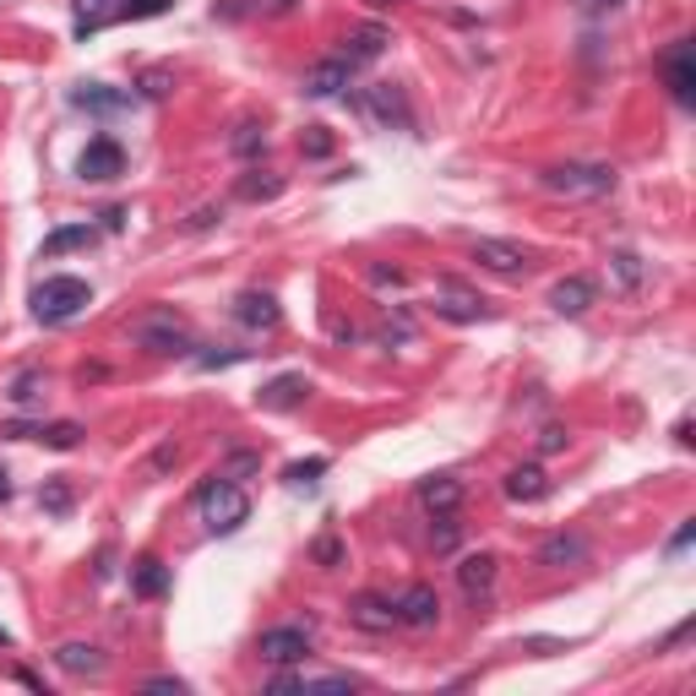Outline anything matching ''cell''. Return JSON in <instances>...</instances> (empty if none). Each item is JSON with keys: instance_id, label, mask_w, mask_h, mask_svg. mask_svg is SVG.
Instances as JSON below:
<instances>
[{"instance_id": "cell-46", "label": "cell", "mask_w": 696, "mask_h": 696, "mask_svg": "<svg viewBox=\"0 0 696 696\" xmlns=\"http://www.w3.org/2000/svg\"><path fill=\"white\" fill-rule=\"evenodd\" d=\"M99 218H104V229H120V223H126V207H104Z\"/></svg>"}, {"instance_id": "cell-17", "label": "cell", "mask_w": 696, "mask_h": 696, "mask_svg": "<svg viewBox=\"0 0 696 696\" xmlns=\"http://www.w3.org/2000/svg\"><path fill=\"white\" fill-rule=\"evenodd\" d=\"M495 566H501V560H495L490 550H479V555H463V560H457V588H463L468 598H485V593L495 588Z\"/></svg>"}, {"instance_id": "cell-15", "label": "cell", "mask_w": 696, "mask_h": 696, "mask_svg": "<svg viewBox=\"0 0 696 696\" xmlns=\"http://www.w3.org/2000/svg\"><path fill=\"white\" fill-rule=\"evenodd\" d=\"M593 299H598V283L582 278V272H571V278H560V283L550 288V310H555V315H582Z\"/></svg>"}, {"instance_id": "cell-27", "label": "cell", "mask_w": 696, "mask_h": 696, "mask_svg": "<svg viewBox=\"0 0 696 696\" xmlns=\"http://www.w3.org/2000/svg\"><path fill=\"white\" fill-rule=\"evenodd\" d=\"M72 12H77V39H88V34H99L104 23L120 17L115 0H72Z\"/></svg>"}, {"instance_id": "cell-42", "label": "cell", "mask_w": 696, "mask_h": 696, "mask_svg": "<svg viewBox=\"0 0 696 696\" xmlns=\"http://www.w3.org/2000/svg\"><path fill=\"white\" fill-rule=\"evenodd\" d=\"M164 82H169L164 72H147V77H142V93H147V99H164V93H169Z\"/></svg>"}, {"instance_id": "cell-9", "label": "cell", "mask_w": 696, "mask_h": 696, "mask_svg": "<svg viewBox=\"0 0 696 696\" xmlns=\"http://www.w3.org/2000/svg\"><path fill=\"white\" fill-rule=\"evenodd\" d=\"M392 609H398V626H414V631H430V626L441 620V598H436L430 582H409V588L392 598Z\"/></svg>"}, {"instance_id": "cell-36", "label": "cell", "mask_w": 696, "mask_h": 696, "mask_svg": "<svg viewBox=\"0 0 696 696\" xmlns=\"http://www.w3.org/2000/svg\"><path fill=\"white\" fill-rule=\"evenodd\" d=\"M256 147H267V137H261V126H240V131H234V153H240V158H250Z\"/></svg>"}, {"instance_id": "cell-16", "label": "cell", "mask_w": 696, "mask_h": 696, "mask_svg": "<svg viewBox=\"0 0 696 696\" xmlns=\"http://www.w3.org/2000/svg\"><path fill=\"white\" fill-rule=\"evenodd\" d=\"M420 506L436 517V512H457L463 506V479L457 474H430L420 479Z\"/></svg>"}, {"instance_id": "cell-25", "label": "cell", "mask_w": 696, "mask_h": 696, "mask_svg": "<svg viewBox=\"0 0 696 696\" xmlns=\"http://www.w3.org/2000/svg\"><path fill=\"white\" fill-rule=\"evenodd\" d=\"M609 278H615L620 294H636V288L647 283V261H642L636 250H609Z\"/></svg>"}, {"instance_id": "cell-2", "label": "cell", "mask_w": 696, "mask_h": 696, "mask_svg": "<svg viewBox=\"0 0 696 696\" xmlns=\"http://www.w3.org/2000/svg\"><path fill=\"white\" fill-rule=\"evenodd\" d=\"M539 185H544V191H555V196H609V191L620 185V175H615L609 164L566 158V164H550V169L539 175Z\"/></svg>"}, {"instance_id": "cell-24", "label": "cell", "mask_w": 696, "mask_h": 696, "mask_svg": "<svg viewBox=\"0 0 696 696\" xmlns=\"http://www.w3.org/2000/svg\"><path fill=\"white\" fill-rule=\"evenodd\" d=\"M272 691H360L355 674H278Z\"/></svg>"}, {"instance_id": "cell-11", "label": "cell", "mask_w": 696, "mask_h": 696, "mask_svg": "<svg viewBox=\"0 0 696 696\" xmlns=\"http://www.w3.org/2000/svg\"><path fill=\"white\" fill-rule=\"evenodd\" d=\"M436 315H447V321L468 326V321H485V299H479V294H468L457 278H441V283H436Z\"/></svg>"}, {"instance_id": "cell-12", "label": "cell", "mask_w": 696, "mask_h": 696, "mask_svg": "<svg viewBox=\"0 0 696 696\" xmlns=\"http://www.w3.org/2000/svg\"><path fill=\"white\" fill-rule=\"evenodd\" d=\"M55 669L72 674V680H99V674L109 669V658H104L93 642H61V647H55Z\"/></svg>"}, {"instance_id": "cell-1", "label": "cell", "mask_w": 696, "mask_h": 696, "mask_svg": "<svg viewBox=\"0 0 696 696\" xmlns=\"http://www.w3.org/2000/svg\"><path fill=\"white\" fill-rule=\"evenodd\" d=\"M34 321H44V326H66V321H77L88 305H93V288L82 283V278H44L39 288H34Z\"/></svg>"}, {"instance_id": "cell-44", "label": "cell", "mask_w": 696, "mask_h": 696, "mask_svg": "<svg viewBox=\"0 0 696 696\" xmlns=\"http://www.w3.org/2000/svg\"><path fill=\"white\" fill-rule=\"evenodd\" d=\"M691 539H696V523H680V533L669 539V555H680V550H685Z\"/></svg>"}, {"instance_id": "cell-32", "label": "cell", "mask_w": 696, "mask_h": 696, "mask_svg": "<svg viewBox=\"0 0 696 696\" xmlns=\"http://www.w3.org/2000/svg\"><path fill=\"white\" fill-rule=\"evenodd\" d=\"M7 398H12V403H23V409H28V403H39V398H44V371H23V376H12Z\"/></svg>"}, {"instance_id": "cell-50", "label": "cell", "mask_w": 696, "mask_h": 696, "mask_svg": "<svg viewBox=\"0 0 696 696\" xmlns=\"http://www.w3.org/2000/svg\"><path fill=\"white\" fill-rule=\"evenodd\" d=\"M371 7H382V12H387V7H398V0H371Z\"/></svg>"}, {"instance_id": "cell-29", "label": "cell", "mask_w": 696, "mask_h": 696, "mask_svg": "<svg viewBox=\"0 0 696 696\" xmlns=\"http://www.w3.org/2000/svg\"><path fill=\"white\" fill-rule=\"evenodd\" d=\"M299 7V0H229V7H218V17H245V12H256V17H288Z\"/></svg>"}, {"instance_id": "cell-38", "label": "cell", "mask_w": 696, "mask_h": 696, "mask_svg": "<svg viewBox=\"0 0 696 696\" xmlns=\"http://www.w3.org/2000/svg\"><path fill=\"white\" fill-rule=\"evenodd\" d=\"M142 691H169V696H185V680H175V674H153V680H142Z\"/></svg>"}, {"instance_id": "cell-31", "label": "cell", "mask_w": 696, "mask_h": 696, "mask_svg": "<svg viewBox=\"0 0 696 696\" xmlns=\"http://www.w3.org/2000/svg\"><path fill=\"white\" fill-rule=\"evenodd\" d=\"M39 441H44V447H55V452H77V447H82V425H77V420L39 425Z\"/></svg>"}, {"instance_id": "cell-20", "label": "cell", "mask_w": 696, "mask_h": 696, "mask_svg": "<svg viewBox=\"0 0 696 696\" xmlns=\"http://www.w3.org/2000/svg\"><path fill=\"white\" fill-rule=\"evenodd\" d=\"M474 261H485L490 272H523L528 267V250L512 245V240H474Z\"/></svg>"}, {"instance_id": "cell-10", "label": "cell", "mask_w": 696, "mask_h": 696, "mask_svg": "<svg viewBox=\"0 0 696 696\" xmlns=\"http://www.w3.org/2000/svg\"><path fill=\"white\" fill-rule=\"evenodd\" d=\"M355 72H360L355 61L326 55V61H315V66L305 72V88H299V93H305V99H337L348 82H355Z\"/></svg>"}, {"instance_id": "cell-6", "label": "cell", "mask_w": 696, "mask_h": 696, "mask_svg": "<svg viewBox=\"0 0 696 696\" xmlns=\"http://www.w3.org/2000/svg\"><path fill=\"white\" fill-rule=\"evenodd\" d=\"M256 653H261V663H272V669H294V663L310 658V626H272V631H261Z\"/></svg>"}, {"instance_id": "cell-37", "label": "cell", "mask_w": 696, "mask_h": 696, "mask_svg": "<svg viewBox=\"0 0 696 696\" xmlns=\"http://www.w3.org/2000/svg\"><path fill=\"white\" fill-rule=\"evenodd\" d=\"M299 147H305V153H310V158H326V153H332V137H326V131H321V126H310V137H305V142H299Z\"/></svg>"}, {"instance_id": "cell-49", "label": "cell", "mask_w": 696, "mask_h": 696, "mask_svg": "<svg viewBox=\"0 0 696 696\" xmlns=\"http://www.w3.org/2000/svg\"><path fill=\"white\" fill-rule=\"evenodd\" d=\"M12 495V479H7V468H0V501H7Z\"/></svg>"}, {"instance_id": "cell-19", "label": "cell", "mask_w": 696, "mask_h": 696, "mask_svg": "<svg viewBox=\"0 0 696 696\" xmlns=\"http://www.w3.org/2000/svg\"><path fill=\"white\" fill-rule=\"evenodd\" d=\"M392 44V34L382 28V23H365V28H355L343 39V61H355V66H365V61H376L382 50Z\"/></svg>"}, {"instance_id": "cell-26", "label": "cell", "mask_w": 696, "mask_h": 696, "mask_svg": "<svg viewBox=\"0 0 696 696\" xmlns=\"http://www.w3.org/2000/svg\"><path fill=\"white\" fill-rule=\"evenodd\" d=\"M93 240H99V229H93V223H72V229H55V234H44L39 256H66V250H88Z\"/></svg>"}, {"instance_id": "cell-39", "label": "cell", "mask_w": 696, "mask_h": 696, "mask_svg": "<svg viewBox=\"0 0 696 696\" xmlns=\"http://www.w3.org/2000/svg\"><path fill=\"white\" fill-rule=\"evenodd\" d=\"M560 447H566V430L560 425H544L539 430V452H560Z\"/></svg>"}, {"instance_id": "cell-5", "label": "cell", "mask_w": 696, "mask_h": 696, "mask_svg": "<svg viewBox=\"0 0 696 696\" xmlns=\"http://www.w3.org/2000/svg\"><path fill=\"white\" fill-rule=\"evenodd\" d=\"M355 109H360V115H365L376 131H409V126H414L409 99H403V88H392V82L360 88V93H355Z\"/></svg>"}, {"instance_id": "cell-35", "label": "cell", "mask_w": 696, "mask_h": 696, "mask_svg": "<svg viewBox=\"0 0 696 696\" xmlns=\"http://www.w3.org/2000/svg\"><path fill=\"white\" fill-rule=\"evenodd\" d=\"M169 12V0H126V7H120V17H164Z\"/></svg>"}, {"instance_id": "cell-8", "label": "cell", "mask_w": 696, "mask_h": 696, "mask_svg": "<svg viewBox=\"0 0 696 696\" xmlns=\"http://www.w3.org/2000/svg\"><path fill=\"white\" fill-rule=\"evenodd\" d=\"M77 175L82 180H120L126 175V147L115 142V137H93L88 147H82V158H77Z\"/></svg>"}, {"instance_id": "cell-41", "label": "cell", "mask_w": 696, "mask_h": 696, "mask_svg": "<svg viewBox=\"0 0 696 696\" xmlns=\"http://www.w3.org/2000/svg\"><path fill=\"white\" fill-rule=\"evenodd\" d=\"M315 560H321V566H337V560H343V544H337V539H315Z\"/></svg>"}, {"instance_id": "cell-4", "label": "cell", "mask_w": 696, "mask_h": 696, "mask_svg": "<svg viewBox=\"0 0 696 696\" xmlns=\"http://www.w3.org/2000/svg\"><path fill=\"white\" fill-rule=\"evenodd\" d=\"M131 343L147 355H191V326L175 310H147L131 321Z\"/></svg>"}, {"instance_id": "cell-7", "label": "cell", "mask_w": 696, "mask_h": 696, "mask_svg": "<svg viewBox=\"0 0 696 696\" xmlns=\"http://www.w3.org/2000/svg\"><path fill=\"white\" fill-rule=\"evenodd\" d=\"M663 82H669V99L680 109L696 104V50H691V39H674L663 50Z\"/></svg>"}, {"instance_id": "cell-48", "label": "cell", "mask_w": 696, "mask_h": 696, "mask_svg": "<svg viewBox=\"0 0 696 696\" xmlns=\"http://www.w3.org/2000/svg\"><path fill=\"white\" fill-rule=\"evenodd\" d=\"M588 12H609V7H620V0H582Z\"/></svg>"}, {"instance_id": "cell-23", "label": "cell", "mask_w": 696, "mask_h": 696, "mask_svg": "<svg viewBox=\"0 0 696 696\" xmlns=\"http://www.w3.org/2000/svg\"><path fill=\"white\" fill-rule=\"evenodd\" d=\"M72 104H77V109H93V115H115V109H131V93H115V88H104V82H82V88L72 93Z\"/></svg>"}, {"instance_id": "cell-33", "label": "cell", "mask_w": 696, "mask_h": 696, "mask_svg": "<svg viewBox=\"0 0 696 696\" xmlns=\"http://www.w3.org/2000/svg\"><path fill=\"white\" fill-rule=\"evenodd\" d=\"M321 474H326V457H305V463H288V468H283V485L305 490V485H315Z\"/></svg>"}, {"instance_id": "cell-3", "label": "cell", "mask_w": 696, "mask_h": 696, "mask_svg": "<svg viewBox=\"0 0 696 696\" xmlns=\"http://www.w3.org/2000/svg\"><path fill=\"white\" fill-rule=\"evenodd\" d=\"M196 506H202V523H207L212 533H234V528L250 523V495H245L229 474H218L212 485H202Z\"/></svg>"}, {"instance_id": "cell-18", "label": "cell", "mask_w": 696, "mask_h": 696, "mask_svg": "<svg viewBox=\"0 0 696 696\" xmlns=\"http://www.w3.org/2000/svg\"><path fill=\"white\" fill-rule=\"evenodd\" d=\"M555 485H550V474L539 468V463H523V468H512L506 474V495L517 501V506H533V501H544Z\"/></svg>"}, {"instance_id": "cell-34", "label": "cell", "mask_w": 696, "mask_h": 696, "mask_svg": "<svg viewBox=\"0 0 696 696\" xmlns=\"http://www.w3.org/2000/svg\"><path fill=\"white\" fill-rule=\"evenodd\" d=\"M430 544L447 555V550H457V523H452V512H436V528H430Z\"/></svg>"}, {"instance_id": "cell-43", "label": "cell", "mask_w": 696, "mask_h": 696, "mask_svg": "<svg viewBox=\"0 0 696 696\" xmlns=\"http://www.w3.org/2000/svg\"><path fill=\"white\" fill-rule=\"evenodd\" d=\"M0 436H7V441H28V436H39V430L23 425V420H12V425H0Z\"/></svg>"}, {"instance_id": "cell-40", "label": "cell", "mask_w": 696, "mask_h": 696, "mask_svg": "<svg viewBox=\"0 0 696 696\" xmlns=\"http://www.w3.org/2000/svg\"><path fill=\"white\" fill-rule=\"evenodd\" d=\"M39 501H44L50 512H66V506H72V490H66V485H50V490H44Z\"/></svg>"}, {"instance_id": "cell-28", "label": "cell", "mask_w": 696, "mask_h": 696, "mask_svg": "<svg viewBox=\"0 0 696 696\" xmlns=\"http://www.w3.org/2000/svg\"><path fill=\"white\" fill-rule=\"evenodd\" d=\"M131 588H137L142 598H164V593H169V571H164V560L142 555V560L131 566Z\"/></svg>"}, {"instance_id": "cell-22", "label": "cell", "mask_w": 696, "mask_h": 696, "mask_svg": "<svg viewBox=\"0 0 696 696\" xmlns=\"http://www.w3.org/2000/svg\"><path fill=\"white\" fill-rule=\"evenodd\" d=\"M588 560V539L582 533H550L544 544H539V566H582Z\"/></svg>"}, {"instance_id": "cell-30", "label": "cell", "mask_w": 696, "mask_h": 696, "mask_svg": "<svg viewBox=\"0 0 696 696\" xmlns=\"http://www.w3.org/2000/svg\"><path fill=\"white\" fill-rule=\"evenodd\" d=\"M278 191H283V180H272V175H261V169H250V175L234 185V196H240V202H272Z\"/></svg>"}, {"instance_id": "cell-13", "label": "cell", "mask_w": 696, "mask_h": 696, "mask_svg": "<svg viewBox=\"0 0 696 696\" xmlns=\"http://www.w3.org/2000/svg\"><path fill=\"white\" fill-rule=\"evenodd\" d=\"M234 321L250 326V332H272V326L283 321V310H278V299H272L267 288H245V294L234 299Z\"/></svg>"}, {"instance_id": "cell-47", "label": "cell", "mask_w": 696, "mask_h": 696, "mask_svg": "<svg viewBox=\"0 0 696 696\" xmlns=\"http://www.w3.org/2000/svg\"><path fill=\"white\" fill-rule=\"evenodd\" d=\"M245 468H256V457H245V452H240V457H229V468H223V474H245Z\"/></svg>"}, {"instance_id": "cell-45", "label": "cell", "mask_w": 696, "mask_h": 696, "mask_svg": "<svg viewBox=\"0 0 696 696\" xmlns=\"http://www.w3.org/2000/svg\"><path fill=\"white\" fill-rule=\"evenodd\" d=\"M218 218H223V212H218V207H202V212H196V218H191V229H212V223H218Z\"/></svg>"}, {"instance_id": "cell-21", "label": "cell", "mask_w": 696, "mask_h": 696, "mask_svg": "<svg viewBox=\"0 0 696 696\" xmlns=\"http://www.w3.org/2000/svg\"><path fill=\"white\" fill-rule=\"evenodd\" d=\"M305 392H310V382H305L299 371H288V376H278V382H267V387L256 392V403H261V409H272V414H283V409H294V403H305Z\"/></svg>"}, {"instance_id": "cell-51", "label": "cell", "mask_w": 696, "mask_h": 696, "mask_svg": "<svg viewBox=\"0 0 696 696\" xmlns=\"http://www.w3.org/2000/svg\"><path fill=\"white\" fill-rule=\"evenodd\" d=\"M0 647H12V636H7V631H0Z\"/></svg>"}, {"instance_id": "cell-14", "label": "cell", "mask_w": 696, "mask_h": 696, "mask_svg": "<svg viewBox=\"0 0 696 696\" xmlns=\"http://www.w3.org/2000/svg\"><path fill=\"white\" fill-rule=\"evenodd\" d=\"M348 626H360V631L382 636V631L398 626V609H392V598H382V593H360L355 604H348Z\"/></svg>"}]
</instances>
